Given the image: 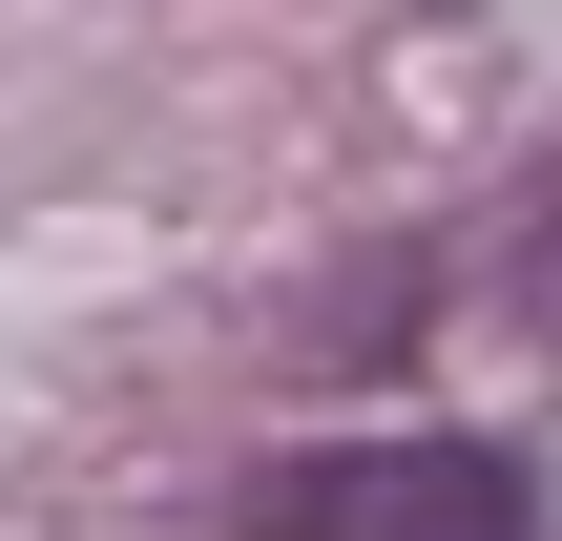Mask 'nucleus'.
Wrapping results in <instances>:
<instances>
[{
	"label": "nucleus",
	"mask_w": 562,
	"mask_h": 541,
	"mask_svg": "<svg viewBox=\"0 0 562 541\" xmlns=\"http://www.w3.org/2000/svg\"><path fill=\"white\" fill-rule=\"evenodd\" d=\"M521 292H542V354H562V229H542V271H521Z\"/></svg>",
	"instance_id": "obj_2"
},
{
	"label": "nucleus",
	"mask_w": 562,
	"mask_h": 541,
	"mask_svg": "<svg viewBox=\"0 0 562 541\" xmlns=\"http://www.w3.org/2000/svg\"><path fill=\"white\" fill-rule=\"evenodd\" d=\"M250 541H542L501 438H334V459H271Z\"/></svg>",
	"instance_id": "obj_1"
}]
</instances>
